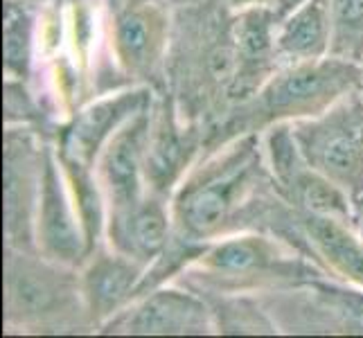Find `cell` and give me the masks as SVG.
<instances>
[{"label":"cell","mask_w":363,"mask_h":338,"mask_svg":"<svg viewBox=\"0 0 363 338\" xmlns=\"http://www.w3.org/2000/svg\"><path fill=\"white\" fill-rule=\"evenodd\" d=\"M160 3H165V5L172 7V9H181V7H187V5L201 3V0H160Z\"/></svg>","instance_id":"83f0119b"},{"label":"cell","mask_w":363,"mask_h":338,"mask_svg":"<svg viewBox=\"0 0 363 338\" xmlns=\"http://www.w3.org/2000/svg\"><path fill=\"white\" fill-rule=\"evenodd\" d=\"M354 228L363 237V196L354 201Z\"/></svg>","instance_id":"4316f807"},{"label":"cell","mask_w":363,"mask_h":338,"mask_svg":"<svg viewBox=\"0 0 363 338\" xmlns=\"http://www.w3.org/2000/svg\"><path fill=\"white\" fill-rule=\"evenodd\" d=\"M145 271L147 269L143 264L118 253L106 242L99 244L86 257V261L79 266L82 291L97 334L111 318L133 303Z\"/></svg>","instance_id":"2e32d148"},{"label":"cell","mask_w":363,"mask_h":338,"mask_svg":"<svg viewBox=\"0 0 363 338\" xmlns=\"http://www.w3.org/2000/svg\"><path fill=\"white\" fill-rule=\"evenodd\" d=\"M174 9L160 0H104L108 91L124 86L165 89ZM104 68L95 81L102 79Z\"/></svg>","instance_id":"8992f818"},{"label":"cell","mask_w":363,"mask_h":338,"mask_svg":"<svg viewBox=\"0 0 363 338\" xmlns=\"http://www.w3.org/2000/svg\"><path fill=\"white\" fill-rule=\"evenodd\" d=\"M174 235L169 198L147 192L127 210L108 215L104 242L145 269L167 248Z\"/></svg>","instance_id":"e0dca14e"},{"label":"cell","mask_w":363,"mask_h":338,"mask_svg":"<svg viewBox=\"0 0 363 338\" xmlns=\"http://www.w3.org/2000/svg\"><path fill=\"white\" fill-rule=\"evenodd\" d=\"M303 3H307V0H273L271 5H267L269 9H271V14H273V18H275V23H282L286 16L289 14H294V11L303 5Z\"/></svg>","instance_id":"d4e9b609"},{"label":"cell","mask_w":363,"mask_h":338,"mask_svg":"<svg viewBox=\"0 0 363 338\" xmlns=\"http://www.w3.org/2000/svg\"><path fill=\"white\" fill-rule=\"evenodd\" d=\"M257 298L284 336H363V289L330 275Z\"/></svg>","instance_id":"52a82bcc"},{"label":"cell","mask_w":363,"mask_h":338,"mask_svg":"<svg viewBox=\"0 0 363 338\" xmlns=\"http://www.w3.org/2000/svg\"><path fill=\"white\" fill-rule=\"evenodd\" d=\"M45 0H3V74L30 81L36 72L39 23Z\"/></svg>","instance_id":"44dd1931"},{"label":"cell","mask_w":363,"mask_h":338,"mask_svg":"<svg viewBox=\"0 0 363 338\" xmlns=\"http://www.w3.org/2000/svg\"><path fill=\"white\" fill-rule=\"evenodd\" d=\"M300 230L311 255L332 278L363 289V237L354 223L298 212Z\"/></svg>","instance_id":"d6986e66"},{"label":"cell","mask_w":363,"mask_h":338,"mask_svg":"<svg viewBox=\"0 0 363 338\" xmlns=\"http://www.w3.org/2000/svg\"><path fill=\"white\" fill-rule=\"evenodd\" d=\"M320 275L328 271L284 237L246 230L206 244L174 282L201 295H262Z\"/></svg>","instance_id":"277c9868"},{"label":"cell","mask_w":363,"mask_h":338,"mask_svg":"<svg viewBox=\"0 0 363 338\" xmlns=\"http://www.w3.org/2000/svg\"><path fill=\"white\" fill-rule=\"evenodd\" d=\"M294 140L316 171L352 198L363 196V89L325 113L291 124Z\"/></svg>","instance_id":"ba28073f"},{"label":"cell","mask_w":363,"mask_h":338,"mask_svg":"<svg viewBox=\"0 0 363 338\" xmlns=\"http://www.w3.org/2000/svg\"><path fill=\"white\" fill-rule=\"evenodd\" d=\"M262 145L275 187L296 212H311L354 223L352 198L305 160L294 140L291 124H275L267 129L262 133Z\"/></svg>","instance_id":"30bf717a"},{"label":"cell","mask_w":363,"mask_h":338,"mask_svg":"<svg viewBox=\"0 0 363 338\" xmlns=\"http://www.w3.org/2000/svg\"><path fill=\"white\" fill-rule=\"evenodd\" d=\"M149 116H152V104L127 124H122L95 162V174L106 196L108 215L131 208L147 194L145 154Z\"/></svg>","instance_id":"9a60e30c"},{"label":"cell","mask_w":363,"mask_h":338,"mask_svg":"<svg viewBox=\"0 0 363 338\" xmlns=\"http://www.w3.org/2000/svg\"><path fill=\"white\" fill-rule=\"evenodd\" d=\"M280 66L318 61L332 55V0H307L278 25Z\"/></svg>","instance_id":"ffe728a7"},{"label":"cell","mask_w":363,"mask_h":338,"mask_svg":"<svg viewBox=\"0 0 363 338\" xmlns=\"http://www.w3.org/2000/svg\"><path fill=\"white\" fill-rule=\"evenodd\" d=\"M359 66H361V72H363V59L359 61Z\"/></svg>","instance_id":"f1b7e54d"},{"label":"cell","mask_w":363,"mask_h":338,"mask_svg":"<svg viewBox=\"0 0 363 338\" xmlns=\"http://www.w3.org/2000/svg\"><path fill=\"white\" fill-rule=\"evenodd\" d=\"M275 34H278V23L267 5L235 11L237 68L233 81V104L253 95L282 68L278 47H275Z\"/></svg>","instance_id":"ac0fdd59"},{"label":"cell","mask_w":363,"mask_h":338,"mask_svg":"<svg viewBox=\"0 0 363 338\" xmlns=\"http://www.w3.org/2000/svg\"><path fill=\"white\" fill-rule=\"evenodd\" d=\"M361 89V66L347 59L330 55L318 61L282 66L253 95L233 104L206 129V152L240 135L264 133L275 124L316 118L345 95Z\"/></svg>","instance_id":"3957f363"},{"label":"cell","mask_w":363,"mask_h":338,"mask_svg":"<svg viewBox=\"0 0 363 338\" xmlns=\"http://www.w3.org/2000/svg\"><path fill=\"white\" fill-rule=\"evenodd\" d=\"M50 137L32 127L3 131V237L7 248L36 250L45 145Z\"/></svg>","instance_id":"9c48e42d"},{"label":"cell","mask_w":363,"mask_h":338,"mask_svg":"<svg viewBox=\"0 0 363 338\" xmlns=\"http://www.w3.org/2000/svg\"><path fill=\"white\" fill-rule=\"evenodd\" d=\"M104 336H210L215 318L203 295L183 284L165 286L138 295L129 307L111 318Z\"/></svg>","instance_id":"4fadbf2b"},{"label":"cell","mask_w":363,"mask_h":338,"mask_svg":"<svg viewBox=\"0 0 363 338\" xmlns=\"http://www.w3.org/2000/svg\"><path fill=\"white\" fill-rule=\"evenodd\" d=\"M5 334H97L86 309L77 266L59 264L39 250L3 248Z\"/></svg>","instance_id":"5b68a950"},{"label":"cell","mask_w":363,"mask_h":338,"mask_svg":"<svg viewBox=\"0 0 363 338\" xmlns=\"http://www.w3.org/2000/svg\"><path fill=\"white\" fill-rule=\"evenodd\" d=\"M59 160H61V167H64L66 181L70 187L72 203L77 208V215L84 225L86 242H89V248L93 253L106 237L108 205H106L104 190L97 181L95 167H86V165H79V162L64 160L61 156Z\"/></svg>","instance_id":"7402d4cb"},{"label":"cell","mask_w":363,"mask_h":338,"mask_svg":"<svg viewBox=\"0 0 363 338\" xmlns=\"http://www.w3.org/2000/svg\"><path fill=\"white\" fill-rule=\"evenodd\" d=\"M226 3L235 9V11H240V9H246V7H259V5H271L273 0H226Z\"/></svg>","instance_id":"484cf974"},{"label":"cell","mask_w":363,"mask_h":338,"mask_svg":"<svg viewBox=\"0 0 363 338\" xmlns=\"http://www.w3.org/2000/svg\"><path fill=\"white\" fill-rule=\"evenodd\" d=\"M235 68V9L226 0L174 9L165 91L183 120L212 127L233 106Z\"/></svg>","instance_id":"7a4b0ae2"},{"label":"cell","mask_w":363,"mask_h":338,"mask_svg":"<svg viewBox=\"0 0 363 338\" xmlns=\"http://www.w3.org/2000/svg\"><path fill=\"white\" fill-rule=\"evenodd\" d=\"M36 250L48 259L77 269L91 255L84 225L72 203L70 187L52 140L45 145L43 183L39 210H36Z\"/></svg>","instance_id":"5bb4252c"},{"label":"cell","mask_w":363,"mask_h":338,"mask_svg":"<svg viewBox=\"0 0 363 338\" xmlns=\"http://www.w3.org/2000/svg\"><path fill=\"white\" fill-rule=\"evenodd\" d=\"M332 57L363 59V0H332Z\"/></svg>","instance_id":"cb8c5ba5"},{"label":"cell","mask_w":363,"mask_h":338,"mask_svg":"<svg viewBox=\"0 0 363 338\" xmlns=\"http://www.w3.org/2000/svg\"><path fill=\"white\" fill-rule=\"evenodd\" d=\"M206 152V127L181 118L174 97L162 89L152 102L145 154L147 192L172 198Z\"/></svg>","instance_id":"8fae6325"},{"label":"cell","mask_w":363,"mask_h":338,"mask_svg":"<svg viewBox=\"0 0 363 338\" xmlns=\"http://www.w3.org/2000/svg\"><path fill=\"white\" fill-rule=\"evenodd\" d=\"M154 95L156 91L147 86H124L95 95L64 124H59L50 140L55 142L57 154L64 160L95 167L99 154L116 131L152 104Z\"/></svg>","instance_id":"7c38bea8"},{"label":"cell","mask_w":363,"mask_h":338,"mask_svg":"<svg viewBox=\"0 0 363 338\" xmlns=\"http://www.w3.org/2000/svg\"><path fill=\"white\" fill-rule=\"evenodd\" d=\"M169 203L174 232L194 244H210L246 230H267L311 255L298 212L275 187L262 133L240 135L206 152L187 171Z\"/></svg>","instance_id":"6da1fadb"},{"label":"cell","mask_w":363,"mask_h":338,"mask_svg":"<svg viewBox=\"0 0 363 338\" xmlns=\"http://www.w3.org/2000/svg\"><path fill=\"white\" fill-rule=\"evenodd\" d=\"M201 295V293H199ZM215 318V334L221 336H278V327L269 318L257 295H203Z\"/></svg>","instance_id":"603a6c76"}]
</instances>
